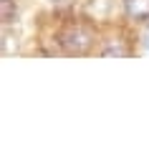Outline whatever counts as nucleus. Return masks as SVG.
Wrapping results in <instances>:
<instances>
[{
  "mask_svg": "<svg viewBox=\"0 0 149 149\" xmlns=\"http://www.w3.org/2000/svg\"><path fill=\"white\" fill-rule=\"evenodd\" d=\"M91 40H94V33L88 31V28H84V25H71V28H66L61 36V43L66 51H71V53H84L88 46H91Z\"/></svg>",
  "mask_w": 149,
  "mask_h": 149,
  "instance_id": "f257e3e1",
  "label": "nucleus"
},
{
  "mask_svg": "<svg viewBox=\"0 0 149 149\" xmlns=\"http://www.w3.org/2000/svg\"><path fill=\"white\" fill-rule=\"evenodd\" d=\"M126 13L136 20H149V0H126Z\"/></svg>",
  "mask_w": 149,
  "mask_h": 149,
  "instance_id": "f03ea898",
  "label": "nucleus"
},
{
  "mask_svg": "<svg viewBox=\"0 0 149 149\" xmlns=\"http://www.w3.org/2000/svg\"><path fill=\"white\" fill-rule=\"evenodd\" d=\"M3 20L5 23L13 20V0H3Z\"/></svg>",
  "mask_w": 149,
  "mask_h": 149,
  "instance_id": "7ed1b4c3",
  "label": "nucleus"
},
{
  "mask_svg": "<svg viewBox=\"0 0 149 149\" xmlns=\"http://www.w3.org/2000/svg\"><path fill=\"white\" fill-rule=\"evenodd\" d=\"M147 48H149V33H147Z\"/></svg>",
  "mask_w": 149,
  "mask_h": 149,
  "instance_id": "20e7f679",
  "label": "nucleus"
},
{
  "mask_svg": "<svg viewBox=\"0 0 149 149\" xmlns=\"http://www.w3.org/2000/svg\"><path fill=\"white\" fill-rule=\"evenodd\" d=\"M56 3H58V0H56Z\"/></svg>",
  "mask_w": 149,
  "mask_h": 149,
  "instance_id": "39448f33",
  "label": "nucleus"
}]
</instances>
